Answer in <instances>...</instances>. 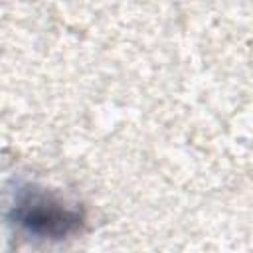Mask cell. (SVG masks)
I'll list each match as a JSON object with an SVG mask.
<instances>
[{"label": "cell", "instance_id": "cell-1", "mask_svg": "<svg viewBox=\"0 0 253 253\" xmlns=\"http://www.w3.org/2000/svg\"><path fill=\"white\" fill-rule=\"evenodd\" d=\"M10 221L32 237L59 241L81 233L87 217L79 204H71L47 188L24 184L14 194Z\"/></svg>", "mask_w": 253, "mask_h": 253}]
</instances>
